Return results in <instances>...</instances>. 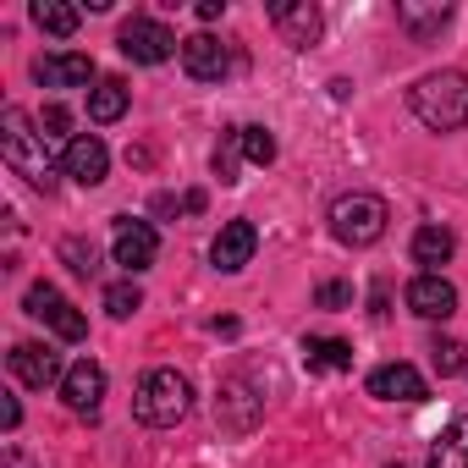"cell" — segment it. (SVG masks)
I'll return each instance as SVG.
<instances>
[{
  "label": "cell",
  "mask_w": 468,
  "mask_h": 468,
  "mask_svg": "<svg viewBox=\"0 0 468 468\" xmlns=\"http://www.w3.org/2000/svg\"><path fill=\"white\" fill-rule=\"evenodd\" d=\"M0 154H6V165L17 176H28L34 187H56V165H50V144H45V127H34L28 111L6 105V116H0Z\"/></svg>",
  "instance_id": "6da1fadb"
},
{
  "label": "cell",
  "mask_w": 468,
  "mask_h": 468,
  "mask_svg": "<svg viewBox=\"0 0 468 468\" xmlns=\"http://www.w3.org/2000/svg\"><path fill=\"white\" fill-rule=\"evenodd\" d=\"M408 111L430 133H457L468 127V72H430L408 89Z\"/></svg>",
  "instance_id": "7a4b0ae2"
},
{
  "label": "cell",
  "mask_w": 468,
  "mask_h": 468,
  "mask_svg": "<svg viewBox=\"0 0 468 468\" xmlns=\"http://www.w3.org/2000/svg\"><path fill=\"white\" fill-rule=\"evenodd\" d=\"M187 408H193V386H187V375H176V369H149V375L138 380V391H133V413H138V424H149V430L182 424Z\"/></svg>",
  "instance_id": "3957f363"
},
{
  "label": "cell",
  "mask_w": 468,
  "mask_h": 468,
  "mask_svg": "<svg viewBox=\"0 0 468 468\" xmlns=\"http://www.w3.org/2000/svg\"><path fill=\"white\" fill-rule=\"evenodd\" d=\"M386 220H391V209H386L380 193H342L331 204V231H336V243H347V249L380 243L386 238Z\"/></svg>",
  "instance_id": "277c9868"
},
{
  "label": "cell",
  "mask_w": 468,
  "mask_h": 468,
  "mask_svg": "<svg viewBox=\"0 0 468 468\" xmlns=\"http://www.w3.org/2000/svg\"><path fill=\"white\" fill-rule=\"evenodd\" d=\"M122 56L127 61H138V67H160V61H171V56H182V39L165 28V23H154V17H133V23H122Z\"/></svg>",
  "instance_id": "5b68a950"
},
{
  "label": "cell",
  "mask_w": 468,
  "mask_h": 468,
  "mask_svg": "<svg viewBox=\"0 0 468 468\" xmlns=\"http://www.w3.org/2000/svg\"><path fill=\"white\" fill-rule=\"evenodd\" d=\"M23 309H28L34 320H45L61 342H83V336H89V320L78 314V303H72L67 292H56L50 282H34L28 298H23Z\"/></svg>",
  "instance_id": "8992f818"
},
{
  "label": "cell",
  "mask_w": 468,
  "mask_h": 468,
  "mask_svg": "<svg viewBox=\"0 0 468 468\" xmlns=\"http://www.w3.org/2000/svg\"><path fill=\"white\" fill-rule=\"evenodd\" d=\"M111 254H116V265H122L127 276L149 271V265H154V254H160L154 226H149V220H133V215H122V220H116V231H111Z\"/></svg>",
  "instance_id": "52a82bcc"
},
{
  "label": "cell",
  "mask_w": 468,
  "mask_h": 468,
  "mask_svg": "<svg viewBox=\"0 0 468 468\" xmlns=\"http://www.w3.org/2000/svg\"><path fill=\"white\" fill-rule=\"evenodd\" d=\"M61 171H67L78 187H100L105 171H111V149H105L94 133H78V138L67 144V154H61Z\"/></svg>",
  "instance_id": "ba28073f"
},
{
  "label": "cell",
  "mask_w": 468,
  "mask_h": 468,
  "mask_svg": "<svg viewBox=\"0 0 468 468\" xmlns=\"http://www.w3.org/2000/svg\"><path fill=\"white\" fill-rule=\"evenodd\" d=\"M254 249H260V231H254V220H226L220 231H215V243H209V260H215V271H243L249 260H254Z\"/></svg>",
  "instance_id": "9c48e42d"
},
{
  "label": "cell",
  "mask_w": 468,
  "mask_h": 468,
  "mask_svg": "<svg viewBox=\"0 0 468 468\" xmlns=\"http://www.w3.org/2000/svg\"><path fill=\"white\" fill-rule=\"evenodd\" d=\"M271 23H276L282 45H292V50H309L320 39V6H309V0H276Z\"/></svg>",
  "instance_id": "30bf717a"
},
{
  "label": "cell",
  "mask_w": 468,
  "mask_h": 468,
  "mask_svg": "<svg viewBox=\"0 0 468 468\" xmlns=\"http://www.w3.org/2000/svg\"><path fill=\"white\" fill-rule=\"evenodd\" d=\"M12 375L28 386V391H45V386H56V380H67V369H61V358L45 347V342H17L12 347Z\"/></svg>",
  "instance_id": "8fae6325"
},
{
  "label": "cell",
  "mask_w": 468,
  "mask_h": 468,
  "mask_svg": "<svg viewBox=\"0 0 468 468\" xmlns=\"http://www.w3.org/2000/svg\"><path fill=\"white\" fill-rule=\"evenodd\" d=\"M61 397H67V408H72V413L94 419V413H100V402H105V369H100L94 358H78V364L67 369V380H61Z\"/></svg>",
  "instance_id": "7c38bea8"
},
{
  "label": "cell",
  "mask_w": 468,
  "mask_h": 468,
  "mask_svg": "<svg viewBox=\"0 0 468 468\" xmlns=\"http://www.w3.org/2000/svg\"><path fill=\"white\" fill-rule=\"evenodd\" d=\"M182 67H187V78H198V83H220V78L231 72V50H226L215 34H193V39H182Z\"/></svg>",
  "instance_id": "4fadbf2b"
},
{
  "label": "cell",
  "mask_w": 468,
  "mask_h": 468,
  "mask_svg": "<svg viewBox=\"0 0 468 468\" xmlns=\"http://www.w3.org/2000/svg\"><path fill=\"white\" fill-rule=\"evenodd\" d=\"M34 78L45 89H89L94 83V61L78 56V50H56V56H39L34 61Z\"/></svg>",
  "instance_id": "5bb4252c"
},
{
  "label": "cell",
  "mask_w": 468,
  "mask_h": 468,
  "mask_svg": "<svg viewBox=\"0 0 468 468\" xmlns=\"http://www.w3.org/2000/svg\"><path fill=\"white\" fill-rule=\"evenodd\" d=\"M408 309L419 320H452L457 314V287L446 276H413L408 282Z\"/></svg>",
  "instance_id": "9a60e30c"
},
{
  "label": "cell",
  "mask_w": 468,
  "mask_h": 468,
  "mask_svg": "<svg viewBox=\"0 0 468 468\" xmlns=\"http://www.w3.org/2000/svg\"><path fill=\"white\" fill-rule=\"evenodd\" d=\"M369 397H380V402H424L430 386H424V375L413 364H380L369 375Z\"/></svg>",
  "instance_id": "2e32d148"
},
{
  "label": "cell",
  "mask_w": 468,
  "mask_h": 468,
  "mask_svg": "<svg viewBox=\"0 0 468 468\" xmlns=\"http://www.w3.org/2000/svg\"><path fill=\"white\" fill-rule=\"evenodd\" d=\"M452 231L446 226H419L413 231V265H424V276H441V265L452 260Z\"/></svg>",
  "instance_id": "e0dca14e"
},
{
  "label": "cell",
  "mask_w": 468,
  "mask_h": 468,
  "mask_svg": "<svg viewBox=\"0 0 468 468\" xmlns=\"http://www.w3.org/2000/svg\"><path fill=\"white\" fill-rule=\"evenodd\" d=\"M446 17H452V12L441 6V0H430V6H419V0H397V23H402L419 45H424V39H435V34L446 28Z\"/></svg>",
  "instance_id": "ac0fdd59"
},
{
  "label": "cell",
  "mask_w": 468,
  "mask_h": 468,
  "mask_svg": "<svg viewBox=\"0 0 468 468\" xmlns=\"http://www.w3.org/2000/svg\"><path fill=\"white\" fill-rule=\"evenodd\" d=\"M127 83L122 78H100L94 89H89V122H100V127H111V122H122L127 116Z\"/></svg>",
  "instance_id": "d6986e66"
},
{
  "label": "cell",
  "mask_w": 468,
  "mask_h": 468,
  "mask_svg": "<svg viewBox=\"0 0 468 468\" xmlns=\"http://www.w3.org/2000/svg\"><path fill=\"white\" fill-rule=\"evenodd\" d=\"M430 468H468V413H457V419L441 430V441H435V452H430Z\"/></svg>",
  "instance_id": "ffe728a7"
},
{
  "label": "cell",
  "mask_w": 468,
  "mask_h": 468,
  "mask_svg": "<svg viewBox=\"0 0 468 468\" xmlns=\"http://www.w3.org/2000/svg\"><path fill=\"white\" fill-rule=\"evenodd\" d=\"M303 364L309 369H353V347L342 336H309L303 342Z\"/></svg>",
  "instance_id": "44dd1931"
},
{
  "label": "cell",
  "mask_w": 468,
  "mask_h": 468,
  "mask_svg": "<svg viewBox=\"0 0 468 468\" xmlns=\"http://www.w3.org/2000/svg\"><path fill=\"white\" fill-rule=\"evenodd\" d=\"M34 23H39L45 34L67 39V34H78V6H61V0H39V6H34Z\"/></svg>",
  "instance_id": "7402d4cb"
},
{
  "label": "cell",
  "mask_w": 468,
  "mask_h": 468,
  "mask_svg": "<svg viewBox=\"0 0 468 468\" xmlns=\"http://www.w3.org/2000/svg\"><path fill=\"white\" fill-rule=\"evenodd\" d=\"M138 309H144V292H138L133 276L116 282V287H105V314H111V320H127V314H138Z\"/></svg>",
  "instance_id": "603a6c76"
},
{
  "label": "cell",
  "mask_w": 468,
  "mask_h": 468,
  "mask_svg": "<svg viewBox=\"0 0 468 468\" xmlns=\"http://www.w3.org/2000/svg\"><path fill=\"white\" fill-rule=\"evenodd\" d=\"M238 149H243V160H254V165H271V160H276V138H271L265 127H238Z\"/></svg>",
  "instance_id": "cb8c5ba5"
},
{
  "label": "cell",
  "mask_w": 468,
  "mask_h": 468,
  "mask_svg": "<svg viewBox=\"0 0 468 468\" xmlns=\"http://www.w3.org/2000/svg\"><path fill=\"white\" fill-rule=\"evenodd\" d=\"M430 358H435L441 375H463V369H468V347L452 342V336H435V342H430Z\"/></svg>",
  "instance_id": "d4e9b609"
},
{
  "label": "cell",
  "mask_w": 468,
  "mask_h": 468,
  "mask_svg": "<svg viewBox=\"0 0 468 468\" xmlns=\"http://www.w3.org/2000/svg\"><path fill=\"white\" fill-rule=\"evenodd\" d=\"M61 260H67L78 276H94V271H100V254H94V243H83V238H67V243H61Z\"/></svg>",
  "instance_id": "484cf974"
},
{
  "label": "cell",
  "mask_w": 468,
  "mask_h": 468,
  "mask_svg": "<svg viewBox=\"0 0 468 468\" xmlns=\"http://www.w3.org/2000/svg\"><path fill=\"white\" fill-rule=\"evenodd\" d=\"M238 160H243V149H238V133H231L220 149H215V176L231 187V182H238Z\"/></svg>",
  "instance_id": "4316f807"
},
{
  "label": "cell",
  "mask_w": 468,
  "mask_h": 468,
  "mask_svg": "<svg viewBox=\"0 0 468 468\" xmlns=\"http://www.w3.org/2000/svg\"><path fill=\"white\" fill-rule=\"evenodd\" d=\"M39 127H45V138H67V144H72V133H67V127H72V111H67V105H45Z\"/></svg>",
  "instance_id": "83f0119b"
},
{
  "label": "cell",
  "mask_w": 468,
  "mask_h": 468,
  "mask_svg": "<svg viewBox=\"0 0 468 468\" xmlns=\"http://www.w3.org/2000/svg\"><path fill=\"white\" fill-rule=\"evenodd\" d=\"M342 303H353V287H342V282H325V287H320V309H342Z\"/></svg>",
  "instance_id": "f1b7e54d"
},
{
  "label": "cell",
  "mask_w": 468,
  "mask_h": 468,
  "mask_svg": "<svg viewBox=\"0 0 468 468\" xmlns=\"http://www.w3.org/2000/svg\"><path fill=\"white\" fill-rule=\"evenodd\" d=\"M226 12V0H198V23H215Z\"/></svg>",
  "instance_id": "f546056e"
},
{
  "label": "cell",
  "mask_w": 468,
  "mask_h": 468,
  "mask_svg": "<svg viewBox=\"0 0 468 468\" xmlns=\"http://www.w3.org/2000/svg\"><path fill=\"white\" fill-rule=\"evenodd\" d=\"M17 419H23V408L6 397V408H0V424H6V430H17Z\"/></svg>",
  "instance_id": "4dcf8cb0"
},
{
  "label": "cell",
  "mask_w": 468,
  "mask_h": 468,
  "mask_svg": "<svg viewBox=\"0 0 468 468\" xmlns=\"http://www.w3.org/2000/svg\"><path fill=\"white\" fill-rule=\"evenodd\" d=\"M6 468H34V463H28V457H23L17 446H12V452H6Z\"/></svg>",
  "instance_id": "1f68e13d"
}]
</instances>
